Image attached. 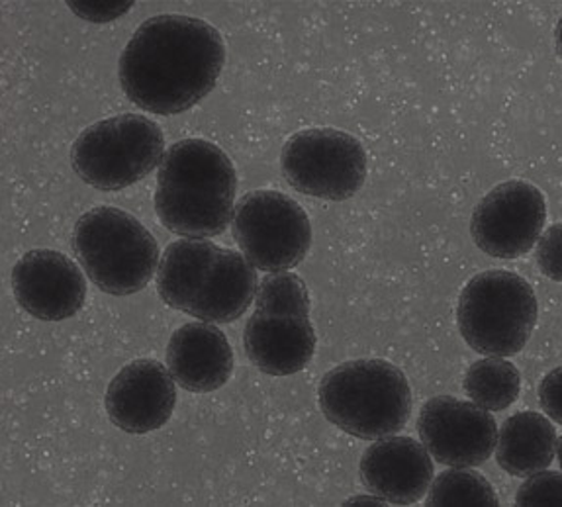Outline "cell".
<instances>
[{
  "label": "cell",
  "instance_id": "cell-1",
  "mask_svg": "<svg viewBox=\"0 0 562 507\" xmlns=\"http://www.w3.org/2000/svg\"><path fill=\"white\" fill-rule=\"evenodd\" d=\"M226 61L222 34L204 20L161 14L146 20L120 55L127 99L151 114L172 116L214 91Z\"/></svg>",
  "mask_w": 562,
  "mask_h": 507
},
{
  "label": "cell",
  "instance_id": "cell-2",
  "mask_svg": "<svg viewBox=\"0 0 562 507\" xmlns=\"http://www.w3.org/2000/svg\"><path fill=\"white\" fill-rule=\"evenodd\" d=\"M236 192V169L218 145L196 137L181 139L159 165L155 212L177 236H220L234 217Z\"/></svg>",
  "mask_w": 562,
  "mask_h": 507
},
{
  "label": "cell",
  "instance_id": "cell-3",
  "mask_svg": "<svg viewBox=\"0 0 562 507\" xmlns=\"http://www.w3.org/2000/svg\"><path fill=\"white\" fill-rule=\"evenodd\" d=\"M257 286V271L244 254L204 239L169 245L157 269L165 304L206 324L239 319L255 302Z\"/></svg>",
  "mask_w": 562,
  "mask_h": 507
},
{
  "label": "cell",
  "instance_id": "cell-4",
  "mask_svg": "<svg viewBox=\"0 0 562 507\" xmlns=\"http://www.w3.org/2000/svg\"><path fill=\"white\" fill-rule=\"evenodd\" d=\"M319 408L345 433L376 441L404 429L412 416V390L406 374L382 359H357L324 374Z\"/></svg>",
  "mask_w": 562,
  "mask_h": 507
},
{
  "label": "cell",
  "instance_id": "cell-5",
  "mask_svg": "<svg viewBox=\"0 0 562 507\" xmlns=\"http://www.w3.org/2000/svg\"><path fill=\"white\" fill-rule=\"evenodd\" d=\"M71 245L92 284L112 296H130L146 289L161 263L151 232L114 206L85 212L75 224Z\"/></svg>",
  "mask_w": 562,
  "mask_h": 507
},
{
  "label": "cell",
  "instance_id": "cell-6",
  "mask_svg": "<svg viewBox=\"0 0 562 507\" xmlns=\"http://www.w3.org/2000/svg\"><path fill=\"white\" fill-rule=\"evenodd\" d=\"M536 290L516 272L484 271L467 282L457 306V324L472 351L514 357L536 331Z\"/></svg>",
  "mask_w": 562,
  "mask_h": 507
},
{
  "label": "cell",
  "instance_id": "cell-7",
  "mask_svg": "<svg viewBox=\"0 0 562 507\" xmlns=\"http://www.w3.org/2000/svg\"><path fill=\"white\" fill-rule=\"evenodd\" d=\"M165 136L154 120L122 114L82 129L71 147L77 177L99 191H122L164 164Z\"/></svg>",
  "mask_w": 562,
  "mask_h": 507
},
{
  "label": "cell",
  "instance_id": "cell-8",
  "mask_svg": "<svg viewBox=\"0 0 562 507\" xmlns=\"http://www.w3.org/2000/svg\"><path fill=\"white\" fill-rule=\"evenodd\" d=\"M281 165L292 189L334 202L353 199L369 171L363 144L336 127L294 134L282 147Z\"/></svg>",
  "mask_w": 562,
  "mask_h": 507
},
{
  "label": "cell",
  "instance_id": "cell-9",
  "mask_svg": "<svg viewBox=\"0 0 562 507\" xmlns=\"http://www.w3.org/2000/svg\"><path fill=\"white\" fill-rule=\"evenodd\" d=\"M232 229L245 259L259 271L281 272L306 259L312 224L296 200L279 191H254L239 200Z\"/></svg>",
  "mask_w": 562,
  "mask_h": 507
},
{
  "label": "cell",
  "instance_id": "cell-10",
  "mask_svg": "<svg viewBox=\"0 0 562 507\" xmlns=\"http://www.w3.org/2000/svg\"><path fill=\"white\" fill-rule=\"evenodd\" d=\"M547 202L536 184L502 182L476 204L471 236L476 247L496 259L529 254L543 234Z\"/></svg>",
  "mask_w": 562,
  "mask_h": 507
},
{
  "label": "cell",
  "instance_id": "cell-11",
  "mask_svg": "<svg viewBox=\"0 0 562 507\" xmlns=\"http://www.w3.org/2000/svg\"><path fill=\"white\" fill-rule=\"evenodd\" d=\"M417 433L439 464L472 469L488 461L498 443V424L474 402L436 396L417 417Z\"/></svg>",
  "mask_w": 562,
  "mask_h": 507
},
{
  "label": "cell",
  "instance_id": "cell-12",
  "mask_svg": "<svg viewBox=\"0 0 562 507\" xmlns=\"http://www.w3.org/2000/svg\"><path fill=\"white\" fill-rule=\"evenodd\" d=\"M12 292L20 308L30 316L42 322H64L85 306L87 281L67 255L34 249L14 264Z\"/></svg>",
  "mask_w": 562,
  "mask_h": 507
},
{
  "label": "cell",
  "instance_id": "cell-13",
  "mask_svg": "<svg viewBox=\"0 0 562 507\" xmlns=\"http://www.w3.org/2000/svg\"><path fill=\"white\" fill-rule=\"evenodd\" d=\"M171 371L154 359H137L112 379L106 390V414L126 433L142 435L164 427L177 404Z\"/></svg>",
  "mask_w": 562,
  "mask_h": 507
},
{
  "label": "cell",
  "instance_id": "cell-14",
  "mask_svg": "<svg viewBox=\"0 0 562 507\" xmlns=\"http://www.w3.org/2000/svg\"><path fill=\"white\" fill-rule=\"evenodd\" d=\"M434 474V457L414 437H384L364 451L359 464L364 488L396 506L422 502Z\"/></svg>",
  "mask_w": 562,
  "mask_h": 507
},
{
  "label": "cell",
  "instance_id": "cell-15",
  "mask_svg": "<svg viewBox=\"0 0 562 507\" xmlns=\"http://www.w3.org/2000/svg\"><path fill=\"white\" fill-rule=\"evenodd\" d=\"M245 354L265 374L291 376L304 371L316 353L310 316L255 309L244 331Z\"/></svg>",
  "mask_w": 562,
  "mask_h": 507
},
{
  "label": "cell",
  "instance_id": "cell-16",
  "mask_svg": "<svg viewBox=\"0 0 562 507\" xmlns=\"http://www.w3.org/2000/svg\"><path fill=\"white\" fill-rule=\"evenodd\" d=\"M167 367L181 388L206 394L229 381L234 372V351L218 327L192 322L179 327L169 339Z\"/></svg>",
  "mask_w": 562,
  "mask_h": 507
},
{
  "label": "cell",
  "instance_id": "cell-17",
  "mask_svg": "<svg viewBox=\"0 0 562 507\" xmlns=\"http://www.w3.org/2000/svg\"><path fill=\"white\" fill-rule=\"evenodd\" d=\"M557 447L559 437L543 414L519 412L499 427L496 461L512 476L529 478L553 464Z\"/></svg>",
  "mask_w": 562,
  "mask_h": 507
},
{
  "label": "cell",
  "instance_id": "cell-18",
  "mask_svg": "<svg viewBox=\"0 0 562 507\" xmlns=\"http://www.w3.org/2000/svg\"><path fill=\"white\" fill-rule=\"evenodd\" d=\"M464 392L476 406L488 412L508 409L521 392V374L504 357H488L472 362L464 374Z\"/></svg>",
  "mask_w": 562,
  "mask_h": 507
},
{
  "label": "cell",
  "instance_id": "cell-19",
  "mask_svg": "<svg viewBox=\"0 0 562 507\" xmlns=\"http://www.w3.org/2000/svg\"><path fill=\"white\" fill-rule=\"evenodd\" d=\"M427 506H498L499 499L481 472L451 466L431 482Z\"/></svg>",
  "mask_w": 562,
  "mask_h": 507
},
{
  "label": "cell",
  "instance_id": "cell-20",
  "mask_svg": "<svg viewBox=\"0 0 562 507\" xmlns=\"http://www.w3.org/2000/svg\"><path fill=\"white\" fill-rule=\"evenodd\" d=\"M255 309L269 314L310 316L308 289L294 272H271L257 286Z\"/></svg>",
  "mask_w": 562,
  "mask_h": 507
},
{
  "label": "cell",
  "instance_id": "cell-21",
  "mask_svg": "<svg viewBox=\"0 0 562 507\" xmlns=\"http://www.w3.org/2000/svg\"><path fill=\"white\" fill-rule=\"evenodd\" d=\"M517 506H562V474L541 471L529 476L516 494Z\"/></svg>",
  "mask_w": 562,
  "mask_h": 507
},
{
  "label": "cell",
  "instance_id": "cell-22",
  "mask_svg": "<svg viewBox=\"0 0 562 507\" xmlns=\"http://www.w3.org/2000/svg\"><path fill=\"white\" fill-rule=\"evenodd\" d=\"M536 261L547 279L562 282V224L547 227L537 241Z\"/></svg>",
  "mask_w": 562,
  "mask_h": 507
},
{
  "label": "cell",
  "instance_id": "cell-23",
  "mask_svg": "<svg viewBox=\"0 0 562 507\" xmlns=\"http://www.w3.org/2000/svg\"><path fill=\"white\" fill-rule=\"evenodd\" d=\"M69 9L74 10L79 19L94 24H104V22H114L122 14H126L127 10L134 7V2L130 0H119V2H106V0H77V2H67Z\"/></svg>",
  "mask_w": 562,
  "mask_h": 507
},
{
  "label": "cell",
  "instance_id": "cell-24",
  "mask_svg": "<svg viewBox=\"0 0 562 507\" xmlns=\"http://www.w3.org/2000/svg\"><path fill=\"white\" fill-rule=\"evenodd\" d=\"M539 406L554 424L562 426V367L547 372L539 384Z\"/></svg>",
  "mask_w": 562,
  "mask_h": 507
},
{
  "label": "cell",
  "instance_id": "cell-25",
  "mask_svg": "<svg viewBox=\"0 0 562 507\" xmlns=\"http://www.w3.org/2000/svg\"><path fill=\"white\" fill-rule=\"evenodd\" d=\"M345 506H353V504H367V506H386V502L384 499L379 498V496H353V498L345 499Z\"/></svg>",
  "mask_w": 562,
  "mask_h": 507
},
{
  "label": "cell",
  "instance_id": "cell-26",
  "mask_svg": "<svg viewBox=\"0 0 562 507\" xmlns=\"http://www.w3.org/2000/svg\"><path fill=\"white\" fill-rule=\"evenodd\" d=\"M554 49H557V55L562 59V16L557 22V27H554Z\"/></svg>",
  "mask_w": 562,
  "mask_h": 507
},
{
  "label": "cell",
  "instance_id": "cell-27",
  "mask_svg": "<svg viewBox=\"0 0 562 507\" xmlns=\"http://www.w3.org/2000/svg\"><path fill=\"white\" fill-rule=\"evenodd\" d=\"M557 454H559V464H561V471H562V435H561V439H559V447H557Z\"/></svg>",
  "mask_w": 562,
  "mask_h": 507
}]
</instances>
